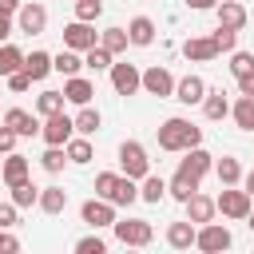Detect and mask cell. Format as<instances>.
I'll return each instance as SVG.
<instances>
[{
    "label": "cell",
    "mask_w": 254,
    "mask_h": 254,
    "mask_svg": "<svg viewBox=\"0 0 254 254\" xmlns=\"http://www.w3.org/2000/svg\"><path fill=\"white\" fill-rule=\"evenodd\" d=\"M155 139H159V151L183 155V151H190V147H198V143H202V131H198L187 115H171V119H163V123H159Z\"/></svg>",
    "instance_id": "cell-1"
},
{
    "label": "cell",
    "mask_w": 254,
    "mask_h": 254,
    "mask_svg": "<svg viewBox=\"0 0 254 254\" xmlns=\"http://www.w3.org/2000/svg\"><path fill=\"white\" fill-rule=\"evenodd\" d=\"M214 171V155L210 151H202V143L198 147H190V151H183V159H179V171H175V179H183V183H190L194 190H198V183L206 179Z\"/></svg>",
    "instance_id": "cell-2"
},
{
    "label": "cell",
    "mask_w": 254,
    "mask_h": 254,
    "mask_svg": "<svg viewBox=\"0 0 254 254\" xmlns=\"http://www.w3.org/2000/svg\"><path fill=\"white\" fill-rule=\"evenodd\" d=\"M119 171L127 179H147L151 175V159H147V147L139 139H123L119 143Z\"/></svg>",
    "instance_id": "cell-3"
},
{
    "label": "cell",
    "mask_w": 254,
    "mask_h": 254,
    "mask_svg": "<svg viewBox=\"0 0 254 254\" xmlns=\"http://www.w3.org/2000/svg\"><path fill=\"white\" fill-rule=\"evenodd\" d=\"M214 202H218V214L222 218H234V222H246V214L254 206V198H250L246 187H222V194Z\"/></svg>",
    "instance_id": "cell-4"
},
{
    "label": "cell",
    "mask_w": 254,
    "mask_h": 254,
    "mask_svg": "<svg viewBox=\"0 0 254 254\" xmlns=\"http://www.w3.org/2000/svg\"><path fill=\"white\" fill-rule=\"evenodd\" d=\"M111 230L123 246H151V238H155V226L147 218H115Z\"/></svg>",
    "instance_id": "cell-5"
},
{
    "label": "cell",
    "mask_w": 254,
    "mask_h": 254,
    "mask_svg": "<svg viewBox=\"0 0 254 254\" xmlns=\"http://www.w3.org/2000/svg\"><path fill=\"white\" fill-rule=\"evenodd\" d=\"M75 135V119L67 115V111H60V115H48L44 119V127H40V139L48 143V147H67V139Z\"/></svg>",
    "instance_id": "cell-6"
},
{
    "label": "cell",
    "mask_w": 254,
    "mask_h": 254,
    "mask_svg": "<svg viewBox=\"0 0 254 254\" xmlns=\"http://www.w3.org/2000/svg\"><path fill=\"white\" fill-rule=\"evenodd\" d=\"M230 230L222 226V222H202L198 226V234H194V246L202 250V254H222V250H230Z\"/></svg>",
    "instance_id": "cell-7"
},
{
    "label": "cell",
    "mask_w": 254,
    "mask_h": 254,
    "mask_svg": "<svg viewBox=\"0 0 254 254\" xmlns=\"http://www.w3.org/2000/svg\"><path fill=\"white\" fill-rule=\"evenodd\" d=\"M175 75L163 67V64H151L147 71H143V91L147 95H155V99H175Z\"/></svg>",
    "instance_id": "cell-8"
},
{
    "label": "cell",
    "mask_w": 254,
    "mask_h": 254,
    "mask_svg": "<svg viewBox=\"0 0 254 254\" xmlns=\"http://www.w3.org/2000/svg\"><path fill=\"white\" fill-rule=\"evenodd\" d=\"M79 218L91 226V230H103V226H115V202L111 198H87L83 206H79Z\"/></svg>",
    "instance_id": "cell-9"
},
{
    "label": "cell",
    "mask_w": 254,
    "mask_h": 254,
    "mask_svg": "<svg viewBox=\"0 0 254 254\" xmlns=\"http://www.w3.org/2000/svg\"><path fill=\"white\" fill-rule=\"evenodd\" d=\"M44 28H48V8L36 4V0L20 4V12H16V32H24V36H44Z\"/></svg>",
    "instance_id": "cell-10"
},
{
    "label": "cell",
    "mask_w": 254,
    "mask_h": 254,
    "mask_svg": "<svg viewBox=\"0 0 254 254\" xmlns=\"http://www.w3.org/2000/svg\"><path fill=\"white\" fill-rule=\"evenodd\" d=\"M111 87H115V95H135V91H143V71L135 64L119 60V64H111Z\"/></svg>",
    "instance_id": "cell-11"
},
{
    "label": "cell",
    "mask_w": 254,
    "mask_h": 254,
    "mask_svg": "<svg viewBox=\"0 0 254 254\" xmlns=\"http://www.w3.org/2000/svg\"><path fill=\"white\" fill-rule=\"evenodd\" d=\"M0 123L4 127H12L20 139H32V135H40V115H32V111H24V107H8L4 115H0Z\"/></svg>",
    "instance_id": "cell-12"
},
{
    "label": "cell",
    "mask_w": 254,
    "mask_h": 254,
    "mask_svg": "<svg viewBox=\"0 0 254 254\" xmlns=\"http://www.w3.org/2000/svg\"><path fill=\"white\" fill-rule=\"evenodd\" d=\"M0 179H4V187L28 183V179H32V163H28V155H20V151L4 155V159H0Z\"/></svg>",
    "instance_id": "cell-13"
},
{
    "label": "cell",
    "mask_w": 254,
    "mask_h": 254,
    "mask_svg": "<svg viewBox=\"0 0 254 254\" xmlns=\"http://www.w3.org/2000/svg\"><path fill=\"white\" fill-rule=\"evenodd\" d=\"M64 48H71V52L95 48V28H91L87 20H71V24L64 28Z\"/></svg>",
    "instance_id": "cell-14"
},
{
    "label": "cell",
    "mask_w": 254,
    "mask_h": 254,
    "mask_svg": "<svg viewBox=\"0 0 254 254\" xmlns=\"http://www.w3.org/2000/svg\"><path fill=\"white\" fill-rule=\"evenodd\" d=\"M214 20H218L222 28L242 32L246 20H250V12H246V4H238V0H218V4H214Z\"/></svg>",
    "instance_id": "cell-15"
},
{
    "label": "cell",
    "mask_w": 254,
    "mask_h": 254,
    "mask_svg": "<svg viewBox=\"0 0 254 254\" xmlns=\"http://www.w3.org/2000/svg\"><path fill=\"white\" fill-rule=\"evenodd\" d=\"M183 56H187L190 64H210V60H218L222 52L214 48L210 36H190V40H183Z\"/></svg>",
    "instance_id": "cell-16"
},
{
    "label": "cell",
    "mask_w": 254,
    "mask_h": 254,
    "mask_svg": "<svg viewBox=\"0 0 254 254\" xmlns=\"http://www.w3.org/2000/svg\"><path fill=\"white\" fill-rule=\"evenodd\" d=\"M175 99L187 103V107L202 103V99H206V79H202V75H183V79L175 83Z\"/></svg>",
    "instance_id": "cell-17"
},
{
    "label": "cell",
    "mask_w": 254,
    "mask_h": 254,
    "mask_svg": "<svg viewBox=\"0 0 254 254\" xmlns=\"http://www.w3.org/2000/svg\"><path fill=\"white\" fill-rule=\"evenodd\" d=\"M183 206H187V218H190L194 226L214 222V214H218V202H214V198H206V194H198V190H194V194H190Z\"/></svg>",
    "instance_id": "cell-18"
},
{
    "label": "cell",
    "mask_w": 254,
    "mask_h": 254,
    "mask_svg": "<svg viewBox=\"0 0 254 254\" xmlns=\"http://www.w3.org/2000/svg\"><path fill=\"white\" fill-rule=\"evenodd\" d=\"M155 20L151 16H131V24H127V40L135 44V48H151L155 44Z\"/></svg>",
    "instance_id": "cell-19"
},
{
    "label": "cell",
    "mask_w": 254,
    "mask_h": 254,
    "mask_svg": "<svg viewBox=\"0 0 254 254\" xmlns=\"http://www.w3.org/2000/svg\"><path fill=\"white\" fill-rule=\"evenodd\" d=\"M194 234H198V226H194L190 218L171 222V226H167V246H171V250H190V246H194Z\"/></svg>",
    "instance_id": "cell-20"
},
{
    "label": "cell",
    "mask_w": 254,
    "mask_h": 254,
    "mask_svg": "<svg viewBox=\"0 0 254 254\" xmlns=\"http://www.w3.org/2000/svg\"><path fill=\"white\" fill-rule=\"evenodd\" d=\"M64 95H67V103L83 107V103H91L95 83H91V79H83V75H67V79H64Z\"/></svg>",
    "instance_id": "cell-21"
},
{
    "label": "cell",
    "mask_w": 254,
    "mask_h": 254,
    "mask_svg": "<svg viewBox=\"0 0 254 254\" xmlns=\"http://www.w3.org/2000/svg\"><path fill=\"white\" fill-rule=\"evenodd\" d=\"M202 115H206L210 123H218V119H226V115H230V99H226V91H222V87H206Z\"/></svg>",
    "instance_id": "cell-22"
},
{
    "label": "cell",
    "mask_w": 254,
    "mask_h": 254,
    "mask_svg": "<svg viewBox=\"0 0 254 254\" xmlns=\"http://www.w3.org/2000/svg\"><path fill=\"white\" fill-rule=\"evenodd\" d=\"M64 151H67V163H75V167H87V163L95 159V147H91V135H71Z\"/></svg>",
    "instance_id": "cell-23"
},
{
    "label": "cell",
    "mask_w": 254,
    "mask_h": 254,
    "mask_svg": "<svg viewBox=\"0 0 254 254\" xmlns=\"http://www.w3.org/2000/svg\"><path fill=\"white\" fill-rule=\"evenodd\" d=\"M230 119L238 131H254V95H238L230 103Z\"/></svg>",
    "instance_id": "cell-24"
},
{
    "label": "cell",
    "mask_w": 254,
    "mask_h": 254,
    "mask_svg": "<svg viewBox=\"0 0 254 254\" xmlns=\"http://www.w3.org/2000/svg\"><path fill=\"white\" fill-rule=\"evenodd\" d=\"M24 71L40 83V79H48L52 71H56V64H52V52H32V56H24Z\"/></svg>",
    "instance_id": "cell-25"
},
{
    "label": "cell",
    "mask_w": 254,
    "mask_h": 254,
    "mask_svg": "<svg viewBox=\"0 0 254 254\" xmlns=\"http://www.w3.org/2000/svg\"><path fill=\"white\" fill-rule=\"evenodd\" d=\"M139 198L151 202V206H159V202L167 198V179H163V175H147V179H139Z\"/></svg>",
    "instance_id": "cell-26"
},
{
    "label": "cell",
    "mask_w": 254,
    "mask_h": 254,
    "mask_svg": "<svg viewBox=\"0 0 254 254\" xmlns=\"http://www.w3.org/2000/svg\"><path fill=\"white\" fill-rule=\"evenodd\" d=\"M44 214H64L67 206V190L64 187H40V202H36Z\"/></svg>",
    "instance_id": "cell-27"
},
{
    "label": "cell",
    "mask_w": 254,
    "mask_h": 254,
    "mask_svg": "<svg viewBox=\"0 0 254 254\" xmlns=\"http://www.w3.org/2000/svg\"><path fill=\"white\" fill-rule=\"evenodd\" d=\"M71 119H75V135H95V131L103 127V115H99L91 103H83V107H79Z\"/></svg>",
    "instance_id": "cell-28"
},
{
    "label": "cell",
    "mask_w": 254,
    "mask_h": 254,
    "mask_svg": "<svg viewBox=\"0 0 254 254\" xmlns=\"http://www.w3.org/2000/svg\"><path fill=\"white\" fill-rule=\"evenodd\" d=\"M214 175H218L222 187H238V183H242V163H238L234 155H222V159L214 163Z\"/></svg>",
    "instance_id": "cell-29"
},
{
    "label": "cell",
    "mask_w": 254,
    "mask_h": 254,
    "mask_svg": "<svg viewBox=\"0 0 254 254\" xmlns=\"http://www.w3.org/2000/svg\"><path fill=\"white\" fill-rule=\"evenodd\" d=\"M52 64H56V71L67 79V75H79V67H83V52H71V48H64V52H56L52 56Z\"/></svg>",
    "instance_id": "cell-30"
},
{
    "label": "cell",
    "mask_w": 254,
    "mask_h": 254,
    "mask_svg": "<svg viewBox=\"0 0 254 254\" xmlns=\"http://www.w3.org/2000/svg\"><path fill=\"white\" fill-rule=\"evenodd\" d=\"M64 103H67V95H64V91H40V95H36V115H40V119L60 115V111H64Z\"/></svg>",
    "instance_id": "cell-31"
},
{
    "label": "cell",
    "mask_w": 254,
    "mask_h": 254,
    "mask_svg": "<svg viewBox=\"0 0 254 254\" xmlns=\"http://www.w3.org/2000/svg\"><path fill=\"white\" fill-rule=\"evenodd\" d=\"M111 202H115V206H131V202H139V179L119 175V183H115V190H111Z\"/></svg>",
    "instance_id": "cell-32"
},
{
    "label": "cell",
    "mask_w": 254,
    "mask_h": 254,
    "mask_svg": "<svg viewBox=\"0 0 254 254\" xmlns=\"http://www.w3.org/2000/svg\"><path fill=\"white\" fill-rule=\"evenodd\" d=\"M99 44H103L111 56H123L131 40H127V28H103V32H99Z\"/></svg>",
    "instance_id": "cell-33"
},
{
    "label": "cell",
    "mask_w": 254,
    "mask_h": 254,
    "mask_svg": "<svg viewBox=\"0 0 254 254\" xmlns=\"http://www.w3.org/2000/svg\"><path fill=\"white\" fill-rule=\"evenodd\" d=\"M111 64H115V56L103 44H95V48L83 52V67H91V71H111Z\"/></svg>",
    "instance_id": "cell-34"
},
{
    "label": "cell",
    "mask_w": 254,
    "mask_h": 254,
    "mask_svg": "<svg viewBox=\"0 0 254 254\" xmlns=\"http://www.w3.org/2000/svg\"><path fill=\"white\" fill-rule=\"evenodd\" d=\"M8 190H12V202H16L20 210H28V206L40 202V187H36L32 179H28V183H16V187H8Z\"/></svg>",
    "instance_id": "cell-35"
},
{
    "label": "cell",
    "mask_w": 254,
    "mask_h": 254,
    "mask_svg": "<svg viewBox=\"0 0 254 254\" xmlns=\"http://www.w3.org/2000/svg\"><path fill=\"white\" fill-rule=\"evenodd\" d=\"M24 67V52L16 48V44H0V75L8 79L12 71H20Z\"/></svg>",
    "instance_id": "cell-36"
},
{
    "label": "cell",
    "mask_w": 254,
    "mask_h": 254,
    "mask_svg": "<svg viewBox=\"0 0 254 254\" xmlns=\"http://www.w3.org/2000/svg\"><path fill=\"white\" fill-rule=\"evenodd\" d=\"M64 163H67V151H64V147H48V151L40 155V167H44L48 175H60Z\"/></svg>",
    "instance_id": "cell-37"
},
{
    "label": "cell",
    "mask_w": 254,
    "mask_h": 254,
    "mask_svg": "<svg viewBox=\"0 0 254 254\" xmlns=\"http://www.w3.org/2000/svg\"><path fill=\"white\" fill-rule=\"evenodd\" d=\"M71 4H75V20L95 24V20L103 16V0H71Z\"/></svg>",
    "instance_id": "cell-38"
},
{
    "label": "cell",
    "mask_w": 254,
    "mask_h": 254,
    "mask_svg": "<svg viewBox=\"0 0 254 254\" xmlns=\"http://www.w3.org/2000/svg\"><path fill=\"white\" fill-rule=\"evenodd\" d=\"M210 40H214L218 52H234V48H238V32H234V28H222V24L210 32Z\"/></svg>",
    "instance_id": "cell-39"
},
{
    "label": "cell",
    "mask_w": 254,
    "mask_h": 254,
    "mask_svg": "<svg viewBox=\"0 0 254 254\" xmlns=\"http://www.w3.org/2000/svg\"><path fill=\"white\" fill-rule=\"evenodd\" d=\"M250 71H254V52H234V56H230V75L242 79V75H250Z\"/></svg>",
    "instance_id": "cell-40"
},
{
    "label": "cell",
    "mask_w": 254,
    "mask_h": 254,
    "mask_svg": "<svg viewBox=\"0 0 254 254\" xmlns=\"http://www.w3.org/2000/svg\"><path fill=\"white\" fill-rule=\"evenodd\" d=\"M115 183H119V175H115V171H99V175H95V194H99V198H111Z\"/></svg>",
    "instance_id": "cell-41"
},
{
    "label": "cell",
    "mask_w": 254,
    "mask_h": 254,
    "mask_svg": "<svg viewBox=\"0 0 254 254\" xmlns=\"http://www.w3.org/2000/svg\"><path fill=\"white\" fill-rule=\"evenodd\" d=\"M75 250H79V254H103V250H107V242H103L99 234H87V238H79V242H75Z\"/></svg>",
    "instance_id": "cell-42"
},
{
    "label": "cell",
    "mask_w": 254,
    "mask_h": 254,
    "mask_svg": "<svg viewBox=\"0 0 254 254\" xmlns=\"http://www.w3.org/2000/svg\"><path fill=\"white\" fill-rule=\"evenodd\" d=\"M167 194H171V198H179V202H187V198L194 194V187H190V183H183V179H171V183H167Z\"/></svg>",
    "instance_id": "cell-43"
},
{
    "label": "cell",
    "mask_w": 254,
    "mask_h": 254,
    "mask_svg": "<svg viewBox=\"0 0 254 254\" xmlns=\"http://www.w3.org/2000/svg\"><path fill=\"white\" fill-rule=\"evenodd\" d=\"M16 222H20V206H16L12 198H8V202H0V226H8V230H12Z\"/></svg>",
    "instance_id": "cell-44"
},
{
    "label": "cell",
    "mask_w": 254,
    "mask_h": 254,
    "mask_svg": "<svg viewBox=\"0 0 254 254\" xmlns=\"http://www.w3.org/2000/svg\"><path fill=\"white\" fill-rule=\"evenodd\" d=\"M32 83H36V79H32V75H28V71H24V67H20V71H12V75H8V87H12V91H28V87H32Z\"/></svg>",
    "instance_id": "cell-45"
},
{
    "label": "cell",
    "mask_w": 254,
    "mask_h": 254,
    "mask_svg": "<svg viewBox=\"0 0 254 254\" xmlns=\"http://www.w3.org/2000/svg\"><path fill=\"white\" fill-rule=\"evenodd\" d=\"M16 139H20V135H16L12 127L0 123V155H12V151H16Z\"/></svg>",
    "instance_id": "cell-46"
},
{
    "label": "cell",
    "mask_w": 254,
    "mask_h": 254,
    "mask_svg": "<svg viewBox=\"0 0 254 254\" xmlns=\"http://www.w3.org/2000/svg\"><path fill=\"white\" fill-rule=\"evenodd\" d=\"M16 250H20V238L8 226H0V254H16Z\"/></svg>",
    "instance_id": "cell-47"
},
{
    "label": "cell",
    "mask_w": 254,
    "mask_h": 254,
    "mask_svg": "<svg viewBox=\"0 0 254 254\" xmlns=\"http://www.w3.org/2000/svg\"><path fill=\"white\" fill-rule=\"evenodd\" d=\"M16 32V24H12V16L8 12H0V44H8V36Z\"/></svg>",
    "instance_id": "cell-48"
},
{
    "label": "cell",
    "mask_w": 254,
    "mask_h": 254,
    "mask_svg": "<svg viewBox=\"0 0 254 254\" xmlns=\"http://www.w3.org/2000/svg\"><path fill=\"white\" fill-rule=\"evenodd\" d=\"M214 4H218V0H187L190 12H214Z\"/></svg>",
    "instance_id": "cell-49"
},
{
    "label": "cell",
    "mask_w": 254,
    "mask_h": 254,
    "mask_svg": "<svg viewBox=\"0 0 254 254\" xmlns=\"http://www.w3.org/2000/svg\"><path fill=\"white\" fill-rule=\"evenodd\" d=\"M238 95H254V71L238 79Z\"/></svg>",
    "instance_id": "cell-50"
},
{
    "label": "cell",
    "mask_w": 254,
    "mask_h": 254,
    "mask_svg": "<svg viewBox=\"0 0 254 254\" xmlns=\"http://www.w3.org/2000/svg\"><path fill=\"white\" fill-rule=\"evenodd\" d=\"M20 4H24V0H0V12H8V16H16V12H20Z\"/></svg>",
    "instance_id": "cell-51"
},
{
    "label": "cell",
    "mask_w": 254,
    "mask_h": 254,
    "mask_svg": "<svg viewBox=\"0 0 254 254\" xmlns=\"http://www.w3.org/2000/svg\"><path fill=\"white\" fill-rule=\"evenodd\" d=\"M242 187H246V190H250V198H254V171H250V175H242Z\"/></svg>",
    "instance_id": "cell-52"
},
{
    "label": "cell",
    "mask_w": 254,
    "mask_h": 254,
    "mask_svg": "<svg viewBox=\"0 0 254 254\" xmlns=\"http://www.w3.org/2000/svg\"><path fill=\"white\" fill-rule=\"evenodd\" d=\"M246 226H250V230H254V206H250V214H246Z\"/></svg>",
    "instance_id": "cell-53"
},
{
    "label": "cell",
    "mask_w": 254,
    "mask_h": 254,
    "mask_svg": "<svg viewBox=\"0 0 254 254\" xmlns=\"http://www.w3.org/2000/svg\"><path fill=\"white\" fill-rule=\"evenodd\" d=\"M0 183H4V179H0Z\"/></svg>",
    "instance_id": "cell-54"
},
{
    "label": "cell",
    "mask_w": 254,
    "mask_h": 254,
    "mask_svg": "<svg viewBox=\"0 0 254 254\" xmlns=\"http://www.w3.org/2000/svg\"><path fill=\"white\" fill-rule=\"evenodd\" d=\"M0 115H4V111H0Z\"/></svg>",
    "instance_id": "cell-55"
}]
</instances>
